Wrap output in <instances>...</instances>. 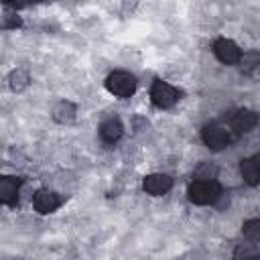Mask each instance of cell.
Returning <instances> with one entry per match:
<instances>
[{
    "instance_id": "1",
    "label": "cell",
    "mask_w": 260,
    "mask_h": 260,
    "mask_svg": "<svg viewBox=\"0 0 260 260\" xmlns=\"http://www.w3.org/2000/svg\"><path fill=\"white\" fill-rule=\"evenodd\" d=\"M189 201L195 205H211L221 195V185L217 181H193L187 189Z\"/></svg>"
},
{
    "instance_id": "2",
    "label": "cell",
    "mask_w": 260,
    "mask_h": 260,
    "mask_svg": "<svg viewBox=\"0 0 260 260\" xmlns=\"http://www.w3.org/2000/svg\"><path fill=\"white\" fill-rule=\"evenodd\" d=\"M232 132L228 126L219 124V122H211V124H205L203 130H201V140L205 142V146L209 150H223L230 142H232Z\"/></svg>"
},
{
    "instance_id": "3",
    "label": "cell",
    "mask_w": 260,
    "mask_h": 260,
    "mask_svg": "<svg viewBox=\"0 0 260 260\" xmlns=\"http://www.w3.org/2000/svg\"><path fill=\"white\" fill-rule=\"evenodd\" d=\"M106 89L118 98H130L136 91V77L128 71H114L106 79Z\"/></svg>"
},
{
    "instance_id": "4",
    "label": "cell",
    "mask_w": 260,
    "mask_h": 260,
    "mask_svg": "<svg viewBox=\"0 0 260 260\" xmlns=\"http://www.w3.org/2000/svg\"><path fill=\"white\" fill-rule=\"evenodd\" d=\"M150 100H152V104H154L156 108H160V110L173 108V106L179 102V89L173 87V85L167 83V81L156 79V81L152 83V87H150Z\"/></svg>"
},
{
    "instance_id": "5",
    "label": "cell",
    "mask_w": 260,
    "mask_h": 260,
    "mask_svg": "<svg viewBox=\"0 0 260 260\" xmlns=\"http://www.w3.org/2000/svg\"><path fill=\"white\" fill-rule=\"evenodd\" d=\"M213 53L225 65H234V63L242 61V49L232 39H225V37H221L213 43Z\"/></svg>"
},
{
    "instance_id": "6",
    "label": "cell",
    "mask_w": 260,
    "mask_h": 260,
    "mask_svg": "<svg viewBox=\"0 0 260 260\" xmlns=\"http://www.w3.org/2000/svg\"><path fill=\"white\" fill-rule=\"evenodd\" d=\"M61 203H63V197L59 193H55V191H49V189H39L35 193V197H32L35 211H39L43 215L45 213H53L55 209L61 207Z\"/></svg>"
},
{
    "instance_id": "7",
    "label": "cell",
    "mask_w": 260,
    "mask_h": 260,
    "mask_svg": "<svg viewBox=\"0 0 260 260\" xmlns=\"http://www.w3.org/2000/svg\"><path fill=\"white\" fill-rule=\"evenodd\" d=\"M171 187H173V179H171L169 175H165V173H152V175H146L144 181H142V189H144L148 195H154V197L169 193Z\"/></svg>"
},
{
    "instance_id": "8",
    "label": "cell",
    "mask_w": 260,
    "mask_h": 260,
    "mask_svg": "<svg viewBox=\"0 0 260 260\" xmlns=\"http://www.w3.org/2000/svg\"><path fill=\"white\" fill-rule=\"evenodd\" d=\"M258 124V116L256 112L252 110H240L236 112L232 118H230V132H236V134H246L250 130H254V126Z\"/></svg>"
},
{
    "instance_id": "9",
    "label": "cell",
    "mask_w": 260,
    "mask_h": 260,
    "mask_svg": "<svg viewBox=\"0 0 260 260\" xmlns=\"http://www.w3.org/2000/svg\"><path fill=\"white\" fill-rule=\"evenodd\" d=\"M18 189H20V179L2 175L0 177V203L4 205H14L18 199Z\"/></svg>"
},
{
    "instance_id": "10",
    "label": "cell",
    "mask_w": 260,
    "mask_h": 260,
    "mask_svg": "<svg viewBox=\"0 0 260 260\" xmlns=\"http://www.w3.org/2000/svg\"><path fill=\"white\" fill-rule=\"evenodd\" d=\"M122 134H124V126H122V122H120L118 118H108V120H104L102 126H100V138H102L106 144L118 142V140L122 138Z\"/></svg>"
},
{
    "instance_id": "11",
    "label": "cell",
    "mask_w": 260,
    "mask_h": 260,
    "mask_svg": "<svg viewBox=\"0 0 260 260\" xmlns=\"http://www.w3.org/2000/svg\"><path fill=\"white\" fill-rule=\"evenodd\" d=\"M258 160H260L258 156H250L240 162V173H242L244 181L252 187H256L260 183V162Z\"/></svg>"
},
{
    "instance_id": "12",
    "label": "cell",
    "mask_w": 260,
    "mask_h": 260,
    "mask_svg": "<svg viewBox=\"0 0 260 260\" xmlns=\"http://www.w3.org/2000/svg\"><path fill=\"white\" fill-rule=\"evenodd\" d=\"M75 112H77V108H75L71 102L61 100V102L55 104V108H53L51 114H53V120H55V122H59V124H69V122L75 120Z\"/></svg>"
},
{
    "instance_id": "13",
    "label": "cell",
    "mask_w": 260,
    "mask_h": 260,
    "mask_svg": "<svg viewBox=\"0 0 260 260\" xmlns=\"http://www.w3.org/2000/svg\"><path fill=\"white\" fill-rule=\"evenodd\" d=\"M28 81H30V77H28V71H26V69H14V71L10 73V77H8V83H10V87H12L14 91L26 89V87H28Z\"/></svg>"
},
{
    "instance_id": "14",
    "label": "cell",
    "mask_w": 260,
    "mask_h": 260,
    "mask_svg": "<svg viewBox=\"0 0 260 260\" xmlns=\"http://www.w3.org/2000/svg\"><path fill=\"white\" fill-rule=\"evenodd\" d=\"M215 175H217V167L213 162H199L193 173L195 181H215Z\"/></svg>"
},
{
    "instance_id": "15",
    "label": "cell",
    "mask_w": 260,
    "mask_h": 260,
    "mask_svg": "<svg viewBox=\"0 0 260 260\" xmlns=\"http://www.w3.org/2000/svg\"><path fill=\"white\" fill-rule=\"evenodd\" d=\"M244 238L260 240V221L258 219H250V221L244 223Z\"/></svg>"
},
{
    "instance_id": "16",
    "label": "cell",
    "mask_w": 260,
    "mask_h": 260,
    "mask_svg": "<svg viewBox=\"0 0 260 260\" xmlns=\"http://www.w3.org/2000/svg\"><path fill=\"white\" fill-rule=\"evenodd\" d=\"M248 260H260V256H254V258H248Z\"/></svg>"
}]
</instances>
